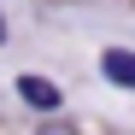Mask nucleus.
<instances>
[{
	"label": "nucleus",
	"instance_id": "obj_3",
	"mask_svg": "<svg viewBox=\"0 0 135 135\" xmlns=\"http://www.w3.org/2000/svg\"><path fill=\"white\" fill-rule=\"evenodd\" d=\"M41 135H76L71 123H47V129H41Z\"/></svg>",
	"mask_w": 135,
	"mask_h": 135
},
{
	"label": "nucleus",
	"instance_id": "obj_4",
	"mask_svg": "<svg viewBox=\"0 0 135 135\" xmlns=\"http://www.w3.org/2000/svg\"><path fill=\"white\" fill-rule=\"evenodd\" d=\"M0 41H6V18H0Z\"/></svg>",
	"mask_w": 135,
	"mask_h": 135
},
{
	"label": "nucleus",
	"instance_id": "obj_2",
	"mask_svg": "<svg viewBox=\"0 0 135 135\" xmlns=\"http://www.w3.org/2000/svg\"><path fill=\"white\" fill-rule=\"evenodd\" d=\"M100 76L118 82V88H135V53L129 47H106L100 53Z\"/></svg>",
	"mask_w": 135,
	"mask_h": 135
},
{
	"label": "nucleus",
	"instance_id": "obj_1",
	"mask_svg": "<svg viewBox=\"0 0 135 135\" xmlns=\"http://www.w3.org/2000/svg\"><path fill=\"white\" fill-rule=\"evenodd\" d=\"M18 100H24V106H35V112H59V88L47 82V76H18Z\"/></svg>",
	"mask_w": 135,
	"mask_h": 135
}]
</instances>
